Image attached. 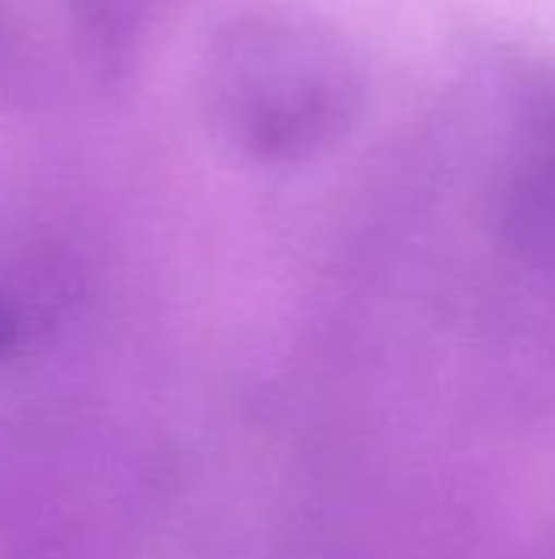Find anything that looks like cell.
Wrapping results in <instances>:
<instances>
[{"label": "cell", "mask_w": 555, "mask_h": 559, "mask_svg": "<svg viewBox=\"0 0 555 559\" xmlns=\"http://www.w3.org/2000/svg\"><path fill=\"white\" fill-rule=\"evenodd\" d=\"M213 131L255 160H301L357 118L363 79L343 36L294 7H255L222 23L203 52Z\"/></svg>", "instance_id": "1"}, {"label": "cell", "mask_w": 555, "mask_h": 559, "mask_svg": "<svg viewBox=\"0 0 555 559\" xmlns=\"http://www.w3.org/2000/svg\"><path fill=\"white\" fill-rule=\"evenodd\" d=\"M530 210L555 229V144L543 154L536 170L530 174Z\"/></svg>", "instance_id": "2"}]
</instances>
